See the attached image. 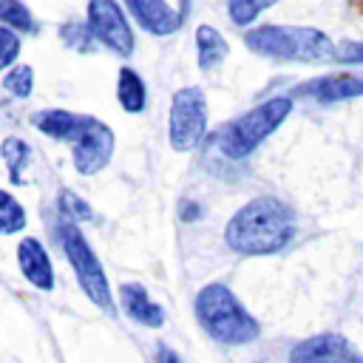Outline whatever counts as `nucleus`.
Wrapping results in <instances>:
<instances>
[{"label":"nucleus","mask_w":363,"mask_h":363,"mask_svg":"<svg viewBox=\"0 0 363 363\" xmlns=\"http://www.w3.org/2000/svg\"><path fill=\"white\" fill-rule=\"evenodd\" d=\"M289 363H360V360L343 335L323 332L292 346Z\"/></svg>","instance_id":"obj_9"},{"label":"nucleus","mask_w":363,"mask_h":363,"mask_svg":"<svg viewBox=\"0 0 363 363\" xmlns=\"http://www.w3.org/2000/svg\"><path fill=\"white\" fill-rule=\"evenodd\" d=\"M207 130V99L204 91L196 85L179 88L170 99V119H167V136L173 150H193Z\"/></svg>","instance_id":"obj_6"},{"label":"nucleus","mask_w":363,"mask_h":363,"mask_svg":"<svg viewBox=\"0 0 363 363\" xmlns=\"http://www.w3.org/2000/svg\"><path fill=\"white\" fill-rule=\"evenodd\" d=\"M227 54H230V45L218 28H213V26L196 28V57H199L201 71H213L216 65H221L227 60Z\"/></svg>","instance_id":"obj_15"},{"label":"nucleus","mask_w":363,"mask_h":363,"mask_svg":"<svg viewBox=\"0 0 363 363\" xmlns=\"http://www.w3.org/2000/svg\"><path fill=\"white\" fill-rule=\"evenodd\" d=\"M17 261H20V269H23V275L31 286H37V289H51L54 286V269H51L48 252L37 238H23L20 241Z\"/></svg>","instance_id":"obj_12"},{"label":"nucleus","mask_w":363,"mask_h":363,"mask_svg":"<svg viewBox=\"0 0 363 363\" xmlns=\"http://www.w3.org/2000/svg\"><path fill=\"white\" fill-rule=\"evenodd\" d=\"M179 216H182L184 221H193V218H199V204H193V201H182V210H179Z\"/></svg>","instance_id":"obj_27"},{"label":"nucleus","mask_w":363,"mask_h":363,"mask_svg":"<svg viewBox=\"0 0 363 363\" xmlns=\"http://www.w3.org/2000/svg\"><path fill=\"white\" fill-rule=\"evenodd\" d=\"M88 26L105 48L119 57L133 54V31L116 0H88Z\"/></svg>","instance_id":"obj_7"},{"label":"nucleus","mask_w":363,"mask_h":363,"mask_svg":"<svg viewBox=\"0 0 363 363\" xmlns=\"http://www.w3.org/2000/svg\"><path fill=\"white\" fill-rule=\"evenodd\" d=\"M292 113V99L289 96H272L244 116L233 119L221 133H218V150L227 159H244L250 156L267 136H272L284 119Z\"/></svg>","instance_id":"obj_4"},{"label":"nucleus","mask_w":363,"mask_h":363,"mask_svg":"<svg viewBox=\"0 0 363 363\" xmlns=\"http://www.w3.org/2000/svg\"><path fill=\"white\" fill-rule=\"evenodd\" d=\"M295 235V216L292 210L272 199L258 196L244 204L224 230V241L233 252L241 255H272L281 252Z\"/></svg>","instance_id":"obj_1"},{"label":"nucleus","mask_w":363,"mask_h":363,"mask_svg":"<svg viewBox=\"0 0 363 363\" xmlns=\"http://www.w3.org/2000/svg\"><path fill=\"white\" fill-rule=\"evenodd\" d=\"M31 125L51 136V139H62V142H74L85 125V116L79 113H71V111H62V108H45V111H37L31 116Z\"/></svg>","instance_id":"obj_14"},{"label":"nucleus","mask_w":363,"mask_h":363,"mask_svg":"<svg viewBox=\"0 0 363 363\" xmlns=\"http://www.w3.org/2000/svg\"><path fill=\"white\" fill-rule=\"evenodd\" d=\"M60 207H62V216H68L71 221H91V218H94L88 201L77 199L71 190H62V193H60Z\"/></svg>","instance_id":"obj_23"},{"label":"nucleus","mask_w":363,"mask_h":363,"mask_svg":"<svg viewBox=\"0 0 363 363\" xmlns=\"http://www.w3.org/2000/svg\"><path fill=\"white\" fill-rule=\"evenodd\" d=\"M23 227H26V210H23V204L11 193L0 190V235H14Z\"/></svg>","instance_id":"obj_20"},{"label":"nucleus","mask_w":363,"mask_h":363,"mask_svg":"<svg viewBox=\"0 0 363 363\" xmlns=\"http://www.w3.org/2000/svg\"><path fill=\"white\" fill-rule=\"evenodd\" d=\"M196 318L213 340L227 346H244L261 335L258 320L238 303V298L224 284H207L204 289H199Z\"/></svg>","instance_id":"obj_3"},{"label":"nucleus","mask_w":363,"mask_h":363,"mask_svg":"<svg viewBox=\"0 0 363 363\" xmlns=\"http://www.w3.org/2000/svg\"><path fill=\"white\" fill-rule=\"evenodd\" d=\"M0 153H3V159H6L9 179H11L14 184H23V167H26L28 159H31V147H28L23 139L9 136V139L3 142V147H0Z\"/></svg>","instance_id":"obj_17"},{"label":"nucleus","mask_w":363,"mask_h":363,"mask_svg":"<svg viewBox=\"0 0 363 363\" xmlns=\"http://www.w3.org/2000/svg\"><path fill=\"white\" fill-rule=\"evenodd\" d=\"M119 301H122V309L130 320L142 323V326H162L164 323V312L162 306H156L147 295V289L142 284H122L119 286Z\"/></svg>","instance_id":"obj_13"},{"label":"nucleus","mask_w":363,"mask_h":363,"mask_svg":"<svg viewBox=\"0 0 363 363\" xmlns=\"http://www.w3.org/2000/svg\"><path fill=\"white\" fill-rule=\"evenodd\" d=\"M60 40H62L68 48L79 51V54H91V51L96 48V37H94L91 26L82 23V20H68V23H62V26H60Z\"/></svg>","instance_id":"obj_19"},{"label":"nucleus","mask_w":363,"mask_h":363,"mask_svg":"<svg viewBox=\"0 0 363 363\" xmlns=\"http://www.w3.org/2000/svg\"><path fill=\"white\" fill-rule=\"evenodd\" d=\"M190 6H193V0H182V17L190 11Z\"/></svg>","instance_id":"obj_28"},{"label":"nucleus","mask_w":363,"mask_h":363,"mask_svg":"<svg viewBox=\"0 0 363 363\" xmlns=\"http://www.w3.org/2000/svg\"><path fill=\"white\" fill-rule=\"evenodd\" d=\"M71 147H74V167H77V173L94 176L113 156V130L105 122H99L94 116H85V125H82L79 136L71 142Z\"/></svg>","instance_id":"obj_8"},{"label":"nucleus","mask_w":363,"mask_h":363,"mask_svg":"<svg viewBox=\"0 0 363 363\" xmlns=\"http://www.w3.org/2000/svg\"><path fill=\"white\" fill-rule=\"evenodd\" d=\"M244 45L275 62H332L335 43L309 26H258L244 34Z\"/></svg>","instance_id":"obj_2"},{"label":"nucleus","mask_w":363,"mask_h":363,"mask_svg":"<svg viewBox=\"0 0 363 363\" xmlns=\"http://www.w3.org/2000/svg\"><path fill=\"white\" fill-rule=\"evenodd\" d=\"M360 363H363V360H360Z\"/></svg>","instance_id":"obj_29"},{"label":"nucleus","mask_w":363,"mask_h":363,"mask_svg":"<svg viewBox=\"0 0 363 363\" xmlns=\"http://www.w3.org/2000/svg\"><path fill=\"white\" fill-rule=\"evenodd\" d=\"M0 23L9 26L11 31H17V34H34L37 31V23H34L31 11L20 0H0Z\"/></svg>","instance_id":"obj_18"},{"label":"nucleus","mask_w":363,"mask_h":363,"mask_svg":"<svg viewBox=\"0 0 363 363\" xmlns=\"http://www.w3.org/2000/svg\"><path fill=\"white\" fill-rule=\"evenodd\" d=\"M125 6L147 34L167 37L182 26V11H176L164 0H125Z\"/></svg>","instance_id":"obj_10"},{"label":"nucleus","mask_w":363,"mask_h":363,"mask_svg":"<svg viewBox=\"0 0 363 363\" xmlns=\"http://www.w3.org/2000/svg\"><path fill=\"white\" fill-rule=\"evenodd\" d=\"M17 54H20V37H17V31H11L9 26H0V71L9 68V65H14Z\"/></svg>","instance_id":"obj_24"},{"label":"nucleus","mask_w":363,"mask_h":363,"mask_svg":"<svg viewBox=\"0 0 363 363\" xmlns=\"http://www.w3.org/2000/svg\"><path fill=\"white\" fill-rule=\"evenodd\" d=\"M156 363H184L173 349H167V346H159V357H156Z\"/></svg>","instance_id":"obj_26"},{"label":"nucleus","mask_w":363,"mask_h":363,"mask_svg":"<svg viewBox=\"0 0 363 363\" xmlns=\"http://www.w3.org/2000/svg\"><path fill=\"white\" fill-rule=\"evenodd\" d=\"M292 94L298 96H312L318 102H340V99H354L363 96V77L352 74H337V77H320L306 85H298Z\"/></svg>","instance_id":"obj_11"},{"label":"nucleus","mask_w":363,"mask_h":363,"mask_svg":"<svg viewBox=\"0 0 363 363\" xmlns=\"http://www.w3.org/2000/svg\"><path fill=\"white\" fill-rule=\"evenodd\" d=\"M3 88H6L11 96H17V99L31 96V91H34V71H31V65H14V68L6 74Z\"/></svg>","instance_id":"obj_22"},{"label":"nucleus","mask_w":363,"mask_h":363,"mask_svg":"<svg viewBox=\"0 0 363 363\" xmlns=\"http://www.w3.org/2000/svg\"><path fill=\"white\" fill-rule=\"evenodd\" d=\"M60 241H62V250L77 272V281L79 286L85 289V295L99 306L105 309L108 315H113V301H111V289H108V278H105V269L96 258V252L91 250V244L85 241V235L77 230L74 221H65L60 227Z\"/></svg>","instance_id":"obj_5"},{"label":"nucleus","mask_w":363,"mask_h":363,"mask_svg":"<svg viewBox=\"0 0 363 363\" xmlns=\"http://www.w3.org/2000/svg\"><path fill=\"white\" fill-rule=\"evenodd\" d=\"M116 99L122 105V111L128 113H142L145 111V102H147V91H145V82L142 77L133 71V68H119V82H116Z\"/></svg>","instance_id":"obj_16"},{"label":"nucleus","mask_w":363,"mask_h":363,"mask_svg":"<svg viewBox=\"0 0 363 363\" xmlns=\"http://www.w3.org/2000/svg\"><path fill=\"white\" fill-rule=\"evenodd\" d=\"M278 0H227V14L235 26H250L261 11L275 6Z\"/></svg>","instance_id":"obj_21"},{"label":"nucleus","mask_w":363,"mask_h":363,"mask_svg":"<svg viewBox=\"0 0 363 363\" xmlns=\"http://www.w3.org/2000/svg\"><path fill=\"white\" fill-rule=\"evenodd\" d=\"M332 62H340V65H363V43H354V40L335 43V60Z\"/></svg>","instance_id":"obj_25"}]
</instances>
